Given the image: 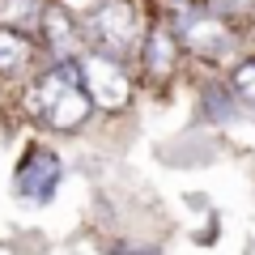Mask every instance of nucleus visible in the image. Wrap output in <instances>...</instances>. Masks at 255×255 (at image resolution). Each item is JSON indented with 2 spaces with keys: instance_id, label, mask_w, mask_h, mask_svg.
I'll return each instance as SVG.
<instances>
[{
  "instance_id": "obj_10",
  "label": "nucleus",
  "mask_w": 255,
  "mask_h": 255,
  "mask_svg": "<svg viewBox=\"0 0 255 255\" xmlns=\"http://www.w3.org/2000/svg\"><path fill=\"white\" fill-rule=\"evenodd\" d=\"M230 85H234V94H238L243 102H251V107H255V60L238 64V68H234V81H230Z\"/></svg>"
},
{
  "instance_id": "obj_1",
  "label": "nucleus",
  "mask_w": 255,
  "mask_h": 255,
  "mask_svg": "<svg viewBox=\"0 0 255 255\" xmlns=\"http://www.w3.org/2000/svg\"><path fill=\"white\" fill-rule=\"evenodd\" d=\"M26 111L38 124L55 128V132H77V128L90 119L94 102L81 85V68L77 64H55L47 68L38 81H30L26 90Z\"/></svg>"
},
{
  "instance_id": "obj_8",
  "label": "nucleus",
  "mask_w": 255,
  "mask_h": 255,
  "mask_svg": "<svg viewBox=\"0 0 255 255\" xmlns=\"http://www.w3.org/2000/svg\"><path fill=\"white\" fill-rule=\"evenodd\" d=\"M140 51H145V68H149V77H157V81H162V77H170L174 73V34L170 30H149V38H145V47H140Z\"/></svg>"
},
{
  "instance_id": "obj_11",
  "label": "nucleus",
  "mask_w": 255,
  "mask_h": 255,
  "mask_svg": "<svg viewBox=\"0 0 255 255\" xmlns=\"http://www.w3.org/2000/svg\"><path fill=\"white\" fill-rule=\"evenodd\" d=\"M196 9L213 13V17H226V13H247L251 0H196Z\"/></svg>"
},
{
  "instance_id": "obj_12",
  "label": "nucleus",
  "mask_w": 255,
  "mask_h": 255,
  "mask_svg": "<svg viewBox=\"0 0 255 255\" xmlns=\"http://www.w3.org/2000/svg\"><path fill=\"white\" fill-rule=\"evenodd\" d=\"M64 9H68V13H81V9H94V0H64Z\"/></svg>"
},
{
  "instance_id": "obj_9",
  "label": "nucleus",
  "mask_w": 255,
  "mask_h": 255,
  "mask_svg": "<svg viewBox=\"0 0 255 255\" xmlns=\"http://www.w3.org/2000/svg\"><path fill=\"white\" fill-rule=\"evenodd\" d=\"M34 21H43V0H0V26L26 30Z\"/></svg>"
},
{
  "instance_id": "obj_7",
  "label": "nucleus",
  "mask_w": 255,
  "mask_h": 255,
  "mask_svg": "<svg viewBox=\"0 0 255 255\" xmlns=\"http://www.w3.org/2000/svg\"><path fill=\"white\" fill-rule=\"evenodd\" d=\"M30 55H34V43H30L26 30L0 26V77H17L30 64Z\"/></svg>"
},
{
  "instance_id": "obj_6",
  "label": "nucleus",
  "mask_w": 255,
  "mask_h": 255,
  "mask_svg": "<svg viewBox=\"0 0 255 255\" xmlns=\"http://www.w3.org/2000/svg\"><path fill=\"white\" fill-rule=\"evenodd\" d=\"M43 34L60 64H73V55L81 51V30H77L68 9H43Z\"/></svg>"
},
{
  "instance_id": "obj_4",
  "label": "nucleus",
  "mask_w": 255,
  "mask_h": 255,
  "mask_svg": "<svg viewBox=\"0 0 255 255\" xmlns=\"http://www.w3.org/2000/svg\"><path fill=\"white\" fill-rule=\"evenodd\" d=\"M64 179V162L60 153H51L47 145H30L26 157L17 162V174H13V191H17L26 204H47L60 191Z\"/></svg>"
},
{
  "instance_id": "obj_5",
  "label": "nucleus",
  "mask_w": 255,
  "mask_h": 255,
  "mask_svg": "<svg viewBox=\"0 0 255 255\" xmlns=\"http://www.w3.org/2000/svg\"><path fill=\"white\" fill-rule=\"evenodd\" d=\"M179 34H183V43L196 55H204V60H230V55L238 51V38L230 34L226 17H213V13H204V9H183L179 13Z\"/></svg>"
},
{
  "instance_id": "obj_2",
  "label": "nucleus",
  "mask_w": 255,
  "mask_h": 255,
  "mask_svg": "<svg viewBox=\"0 0 255 255\" xmlns=\"http://www.w3.org/2000/svg\"><path fill=\"white\" fill-rule=\"evenodd\" d=\"M90 34L98 38L102 55L119 60V55L136 51L140 43V13L128 0H102V4L90 9Z\"/></svg>"
},
{
  "instance_id": "obj_3",
  "label": "nucleus",
  "mask_w": 255,
  "mask_h": 255,
  "mask_svg": "<svg viewBox=\"0 0 255 255\" xmlns=\"http://www.w3.org/2000/svg\"><path fill=\"white\" fill-rule=\"evenodd\" d=\"M77 68H81V85H85V94H90L94 107L119 111L132 98V81H128V73H124L119 60H111V55H102V51H90V55H81Z\"/></svg>"
}]
</instances>
